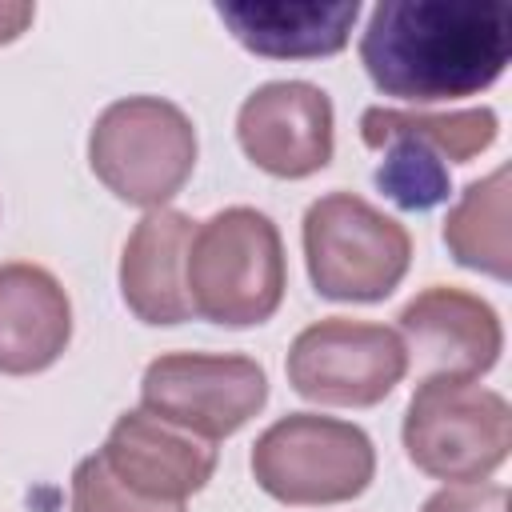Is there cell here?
<instances>
[{
    "label": "cell",
    "instance_id": "10",
    "mask_svg": "<svg viewBox=\"0 0 512 512\" xmlns=\"http://www.w3.org/2000/svg\"><path fill=\"white\" fill-rule=\"evenodd\" d=\"M332 128V100L308 80H268L236 112L244 156L280 180H304L328 168L336 148Z\"/></svg>",
    "mask_w": 512,
    "mask_h": 512
},
{
    "label": "cell",
    "instance_id": "3",
    "mask_svg": "<svg viewBox=\"0 0 512 512\" xmlns=\"http://www.w3.org/2000/svg\"><path fill=\"white\" fill-rule=\"evenodd\" d=\"M88 164L116 200L152 212L188 184L196 168V128L188 112L164 96H124L96 116Z\"/></svg>",
    "mask_w": 512,
    "mask_h": 512
},
{
    "label": "cell",
    "instance_id": "6",
    "mask_svg": "<svg viewBox=\"0 0 512 512\" xmlns=\"http://www.w3.org/2000/svg\"><path fill=\"white\" fill-rule=\"evenodd\" d=\"M252 476L280 504H344L372 484L376 448L352 420L288 412L256 436Z\"/></svg>",
    "mask_w": 512,
    "mask_h": 512
},
{
    "label": "cell",
    "instance_id": "11",
    "mask_svg": "<svg viewBox=\"0 0 512 512\" xmlns=\"http://www.w3.org/2000/svg\"><path fill=\"white\" fill-rule=\"evenodd\" d=\"M96 456L128 492L164 504H184L216 472L212 440H200L144 408L120 412Z\"/></svg>",
    "mask_w": 512,
    "mask_h": 512
},
{
    "label": "cell",
    "instance_id": "17",
    "mask_svg": "<svg viewBox=\"0 0 512 512\" xmlns=\"http://www.w3.org/2000/svg\"><path fill=\"white\" fill-rule=\"evenodd\" d=\"M360 132H404L440 152L452 164H468L484 148H492L500 132V116L492 108H460V112H400V108H364Z\"/></svg>",
    "mask_w": 512,
    "mask_h": 512
},
{
    "label": "cell",
    "instance_id": "19",
    "mask_svg": "<svg viewBox=\"0 0 512 512\" xmlns=\"http://www.w3.org/2000/svg\"><path fill=\"white\" fill-rule=\"evenodd\" d=\"M420 512H508L504 484H448L424 500Z\"/></svg>",
    "mask_w": 512,
    "mask_h": 512
},
{
    "label": "cell",
    "instance_id": "9",
    "mask_svg": "<svg viewBox=\"0 0 512 512\" xmlns=\"http://www.w3.org/2000/svg\"><path fill=\"white\" fill-rule=\"evenodd\" d=\"M396 336L424 380H480L504 348L496 308L452 284L416 292L396 316Z\"/></svg>",
    "mask_w": 512,
    "mask_h": 512
},
{
    "label": "cell",
    "instance_id": "1",
    "mask_svg": "<svg viewBox=\"0 0 512 512\" xmlns=\"http://www.w3.org/2000/svg\"><path fill=\"white\" fill-rule=\"evenodd\" d=\"M512 56V12L500 0H388L368 12L360 64L396 100L476 96Z\"/></svg>",
    "mask_w": 512,
    "mask_h": 512
},
{
    "label": "cell",
    "instance_id": "2",
    "mask_svg": "<svg viewBox=\"0 0 512 512\" xmlns=\"http://www.w3.org/2000/svg\"><path fill=\"white\" fill-rule=\"evenodd\" d=\"M284 288L288 264L272 216L232 204L196 224L188 244L192 316L224 328H252L276 316Z\"/></svg>",
    "mask_w": 512,
    "mask_h": 512
},
{
    "label": "cell",
    "instance_id": "13",
    "mask_svg": "<svg viewBox=\"0 0 512 512\" xmlns=\"http://www.w3.org/2000/svg\"><path fill=\"white\" fill-rule=\"evenodd\" d=\"M72 340V304L60 280L28 260L0 264V372L32 376Z\"/></svg>",
    "mask_w": 512,
    "mask_h": 512
},
{
    "label": "cell",
    "instance_id": "15",
    "mask_svg": "<svg viewBox=\"0 0 512 512\" xmlns=\"http://www.w3.org/2000/svg\"><path fill=\"white\" fill-rule=\"evenodd\" d=\"M512 168L500 164L472 180L444 216V244L460 268L484 272L492 280L512 276V232H508Z\"/></svg>",
    "mask_w": 512,
    "mask_h": 512
},
{
    "label": "cell",
    "instance_id": "16",
    "mask_svg": "<svg viewBox=\"0 0 512 512\" xmlns=\"http://www.w3.org/2000/svg\"><path fill=\"white\" fill-rule=\"evenodd\" d=\"M368 148L380 152V164L372 172L376 188L404 212H428L448 200L452 176L440 152L420 144L416 136L404 132H360Z\"/></svg>",
    "mask_w": 512,
    "mask_h": 512
},
{
    "label": "cell",
    "instance_id": "8",
    "mask_svg": "<svg viewBox=\"0 0 512 512\" xmlns=\"http://www.w3.org/2000/svg\"><path fill=\"white\" fill-rule=\"evenodd\" d=\"M288 384L328 408H372L408 372L404 344L396 328L328 316L296 332L288 348Z\"/></svg>",
    "mask_w": 512,
    "mask_h": 512
},
{
    "label": "cell",
    "instance_id": "18",
    "mask_svg": "<svg viewBox=\"0 0 512 512\" xmlns=\"http://www.w3.org/2000/svg\"><path fill=\"white\" fill-rule=\"evenodd\" d=\"M72 512H184V504H164V500H144L128 492L104 460L92 452L76 464L72 472Z\"/></svg>",
    "mask_w": 512,
    "mask_h": 512
},
{
    "label": "cell",
    "instance_id": "5",
    "mask_svg": "<svg viewBox=\"0 0 512 512\" xmlns=\"http://www.w3.org/2000/svg\"><path fill=\"white\" fill-rule=\"evenodd\" d=\"M408 460L448 484H480L512 448V408L476 380H420L404 408Z\"/></svg>",
    "mask_w": 512,
    "mask_h": 512
},
{
    "label": "cell",
    "instance_id": "4",
    "mask_svg": "<svg viewBox=\"0 0 512 512\" xmlns=\"http://www.w3.org/2000/svg\"><path fill=\"white\" fill-rule=\"evenodd\" d=\"M304 260L324 300L376 304L396 292L412 260V236L356 192H328L304 212Z\"/></svg>",
    "mask_w": 512,
    "mask_h": 512
},
{
    "label": "cell",
    "instance_id": "7",
    "mask_svg": "<svg viewBox=\"0 0 512 512\" xmlns=\"http://www.w3.org/2000/svg\"><path fill=\"white\" fill-rule=\"evenodd\" d=\"M268 400V376L252 356L232 352H164L144 368L140 408L200 436L240 432Z\"/></svg>",
    "mask_w": 512,
    "mask_h": 512
},
{
    "label": "cell",
    "instance_id": "12",
    "mask_svg": "<svg viewBox=\"0 0 512 512\" xmlns=\"http://www.w3.org/2000/svg\"><path fill=\"white\" fill-rule=\"evenodd\" d=\"M192 232L196 220L176 208H152L132 228L120 252V296L136 320L160 328L192 320V300H188Z\"/></svg>",
    "mask_w": 512,
    "mask_h": 512
},
{
    "label": "cell",
    "instance_id": "20",
    "mask_svg": "<svg viewBox=\"0 0 512 512\" xmlns=\"http://www.w3.org/2000/svg\"><path fill=\"white\" fill-rule=\"evenodd\" d=\"M32 16H36L32 4H8V0H0V44H12L32 24Z\"/></svg>",
    "mask_w": 512,
    "mask_h": 512
},
{
    "label": "cell",
    "instance_id": "14",
    "mask_svg": "<svg viewBox=\"0 0 512 512\" xmlns=\"http://www.w3.org/2000/svg\"><path fill=\"white\" fill-rule=\"evenodd\" d=\"M224 28L256 56L268 60H316L348 44L360 16L356 0L316 4V0H236L216 4Z\"/></svg>",
    "mask_w": 512,
    "mask_h": 512
}]
</instances>
